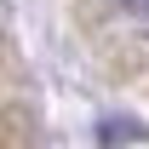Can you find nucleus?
I'll return each instance as SVG.
<instances>
[{"mask_svg": "<svg viewBox=\"0 0 149 149\" xmlns=\"http://www.w3.org/2000/svg\"><path fill=\"white\" fill-rule=\"evenodd\" d=\"M120 12H126L132 23H143V29H149V0H120Z\"/></svg>", "mask_w": 149, "mask_h": 149, "instance_id": "obj_1", "label": "nucleus"}]
</instances>
